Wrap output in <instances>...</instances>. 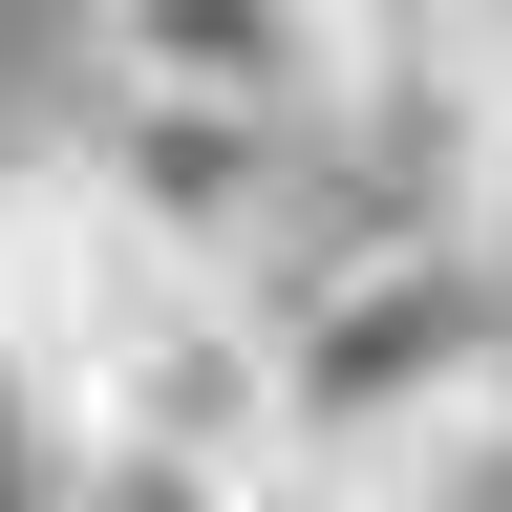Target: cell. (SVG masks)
Here are the masks:
<instances>
[{
	"label": "cell",
	"instance_id": "7a4b0ae2",
	"mask_svg": "<svg viewBox=\"0 0 512 512\" xmlns=\"http://www.w3.org/2000/svg\"><path fill=\"white\" fill-rule=\"evenodd\" d=\"M192 299H214V278H192V256L128 214L86 150H64V128H43V150H0V384H43V406L86 427Z\"/></svg>",
	"mask_w": 512,
	"mask_h": 512
},
{
	"label": "cell",
	"instance_id": "5b68a950",
	"mask_svg": "<svg viewBox=\"0 0 512 512\" xmlns=\"http://www.w3.org/2000/svg\"><path fill=\"white\" fill-rule=\"evenodd\" d=\"M256 470H171V448H86L64 470V512H235Z\"/></svg>",
	"mask_w": 512,
	"mask_h": 512
},
{
	"label": "cell",
	"instance_id": "ba28073f",
	"mask_svg": "<svg viewBox=\"0 0 512 512\" xmlns=\"http://www.w3.org/2000/svg\"><path fill=\"white\" fill-rule=\"evenodd\" d=\"M470 256L512 278V107H491V150H470Z\"/></svg>",
	"mask_w": 512,
	"mask_h": 512
},
{
	"label": "cell",
	"instance_id": "6da1fadb",
	"mask_svg": "<svg viewBox=\"0 0 512 512\" xmlns=\"http://www.w3.org/2000/svg\"><path fill=\"white\" fill-rule=\"evenodd\" d=\"M256 342H278V448L363 491H427L448 448L512 427V278L448 214H363L320 192V235L256 278Z\"/></svg>",
	"mask_w": 512,
	"mask_h": 512
},
{
	"label": "cell",
	"instance_id": "277c9868",
	"mask_svg": "<svg viewBox=\"0 0 512 512\" xmlns=\"http://www.w3.org/2000/svg\"><path fill=\"white\" fill-rule=\"evenodd\" d=\"M86 43L150 107H235V128H320L342 107V0H107Z\"/></svg>",
	"mask_w": 512,
	"mask_h": 512
},
{
	"label": "cell",
	"instance_id": "52a82bcc",
	"mask_svg": "<svg viewBox=\"0 0 512 512\" xmlns=\"http://www.w3.org/2000/svg\"><path fill=\"white\" fill-rule=\"evenodd\" d=\"M235 512H406V491H363V470H299V448H278V470H256Z\"/></svg>",
	"mask_w": 512,
	"mask_h": 512
},
{
	"label": "cell",
	"instance_id": "8992f818",
	"mask_svg": "<svg viewBox=\"0 0 512 512\" xmlns=\"http://www.w3.org/2000/svg\"><path fill=\"white\" fill-rule=\"evenodd\" d=\"M64 470H86V427H64L43 384H0V512H64Z\"/></svg>",
	"mask_w": 512,
	"mask_h": 512
},
{
	"label": "cell",
	"instance_id": "3957f363",
	"mask_svg": "<svg viewBox=\"0 0 512 512\" xmlns=\"http://www.w3.org/2000/svg\"><path fill=\"white\" fill-rule=\"evenodd\" d=\"M128 214H150L214 299H256L278 256L320 235V128H235V107H150V86H86V128H64Z\"/></svg>",
	"mask_w": 512,
	"mask_h": 512
}]
</instances>
